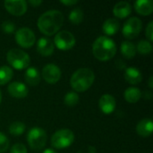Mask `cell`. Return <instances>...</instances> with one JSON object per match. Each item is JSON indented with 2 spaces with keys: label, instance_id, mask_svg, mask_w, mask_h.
<instances>
[{
  "label": "cell",
  "instance_id": "1",
  "mask_svg": "<svg viewBox=\"0 0 153 153\" xmlns=\"http://www.w3.org/2000/svg\"><path fill=\"white\" fill-rule=\"evenodd\" d=\"M63 22L64 15L60 11L48 10L39 16L37 25L43 34L51 36L59 30L63 25Z\"/></svg>",
  "mask_w": 153,
  "mask_h": 153
},
{
  "label": "cell",
  "instance_id": "2",
  "mask_svg": "<svg viewBox=\"0 0 153 153\" xmlns=\"http://www.w3.org/2000/svg\"><path fill=\"white\" fill-rule=\"evenodd\" d=\"M93 56L100 61H108L117 53L115 41L108 36H100L92 44Z\"/></svg>",
  "mask_w": 153,
  "mask_h": 153
},
{
  "label": "cell",
  "instance_id": "3",
  "mask_svg": "<svg viewBox=\"0 0 153 153\" xmlns=\"http://www.w3.org/2000/svg\"><path fill=\"white\" fill-rule=\"evenodd\" d=\"M95 74L90 68H80L75 71L70 80L72 88L77 92L87 91L94 82Z\"/></svg>",
  "mask_w": 153,
  "mask_h": 153
},
{
  "label": "cell",
  "instance_id": "4",
  "mask_svg": "<svg viewBox=\"0 0 153 153\" xmlns=\"http://www.w3.org/2000/svg\"><path fill=\"white\" fill-rule=\"evenodd\" d=\"M7 62L15 69L22 70L30 65V56L20 48H12L7 52L6 55Z\"/></svg>",
  "mask_w": 153,
  "mask_h": 153
},
{
  "label": "cell",
  "instance_id": "5",
  "mask_svg": "<svg viewBox=\"0 0 153 153\" xmlns=\"http://www.w3.org/2000/svg\"><path fill=\"white\" fill-rule=\"evenodd\" d=\"M29 146L34 151H40L44 148L47 142V133L41 127L31 128L27 134Z\"/></svg>",
  "mask_w": 153,
  "mask_h": 153
},
{
  "label": "cell",
  "instance_id": "6",
  "mask_svg": "<svg viewBox=\"0 0 153 153\" xmlns=\"http://www.w3.org/2000/svg\"><path fill=\"white\" fill-rule=\"evenodd\" d=\"M74 134L69 129H61L56 131L51 136V145L56 149H65L73 144Z\"/></svg>",
  "mask_w": 153,
  "mask_h": 153
},
{
  "label": "cell",
  "instance_id": "7",
  "mask_svg": "<svg viewBox=\"0 0 153 153\" xmlns=\"http://www.w3.org/2000/svg\"><path fill=\"white\" fill-rule=\"evenodd\" d=\"M54 43L58 49L65 51L74 48L75 45V38L72 32L68 30H61L56 34Z\"/></svg>",
  "mask_w": 153,
  "mask_h": 153
},
{
  "label": "cell",
  "instance_id": "8",
  "mask_svg": "<svg viewBox=\"0 0 153 153\" xmlns=\"http://www.w3.org/2000/svg\"><path fill=\"white\" fill-rule=\"evenodd\" d=\"M143 29V22L138 17L129 18L124 24L122 29L123 35L129 39L136 38Z\"/></svg>",
  "mask_w": 153,
  "mask_h": 153
},
{
  "label": "cell",
  "instance_id": "9",
  "mask_svg": "<svg viewBox=\"0 0 153 153\" xmlns=\"http://www.w3.org/2000/svg\"><path fill=\"white\" fill-rule=\"evenodd\" d=\"M15 41L17 44L24 48H29L32 47L36 41V37L34 32L27 28L22 27L17 30L15 32Z\"/></svg>",
  "mask_w": 153,
  "mask_h": 153
},
{
  "label": "cell",
  "instance_id": "10",
  "mask_svg": "<svg viewBox=\"0 0 153 153\" xmlns=\"http://www.w3.org/2000/svg\"><path fill=\"white\" fill-rule=\"evenodd\" d=\"M41 74L43 79L50 84H54L57 82L61 78V70L55 64L46 65L43 67Z\"/></svg>",
  "mask_w": 153,
  "mask_h": 153
},
{
  "label": "cell",
  "instance_id": "11",
  "mask_svg": "<svg viewBox=\"0 0 153 153\" xmlns=\"http://www.w3.org/2000/svg\"><path fill=\"white\" fill-rule=\"evenodd\" d=\"M5 9L13 15L22 16L27 11V2L24 0H6L4 3Z\"/></svg>",
  "mask_w": 153,
  "mask_h": 153
},
{
  "label": "cell",
  "instance_id": "12",
  "mask_svg": "<svg viewBox=\"0 0 153 153\" xmlns=\"http://www.w3.org/2000/svg\"><path fill=\"white\" fill-rule=\"evenodd\" d=\"M7 91H8V93L12 97L17 98V99L25 98L28 95V92H29V90H28L27 86L24 83L21 82H11L7 87Z\"/></svg>",
  "mask_w": 153,
  "mask_h": 153
},
{
  "label": "cell",
  "instance_id": "13",
  "mask_svg": "<svg viewBox=\"0 0 153 153\" xmlns=\"http://www.w3.org/2000/svg\"><path fill=\"white\" fill-rule=\"evenodd\" d=\"M116 105H117L116 100L110 94L102 95L99 101V106H100V110L106 115L111 114L115 110Z\"/></svg>",
  "mask_w": 153,
  "mask_h": 153
},
{
  "label": "cell",
  "instance_id": "14",
  "mask_svg": "<svg viewBox=\"0 0 153 153\" xmlns=\"http://www.w3.org/2000/svg\"><path fill=\"white\" fill-rule=\"evenodd\" d=\"M37 51L44 56H48L54 52V43L48 38H40L37 42Z\"/></svg>",
  "mask_w": 153,
  "mask_h": 153
},
{
  "label": "cell",
  "instance_id": "15",
  "mask_svg": "<svg viewBox=\"0 0 153 153\" xmlns=\"http://www.w3.org/2000/svg\"><path fill=\"white\" fill-rule=\"evenodd\" d=\"M125 80L133 85H136L140 83L143 80V74L141 71L135 67H128L126 69L124 74Z\"/></svg>",
  "mask_w": 153,
  "mask_h": 153
},
{
  "label": "cell",
  "instance_id": "16",
  "mask_svg": "<svg viewBox=\"0 0 153 153\" xmlns=\"http://www.w3.org/2000/svg\"><path fill=\"white\" fill-rule=\"evenodd\" d=\"M153 123L152 119H142L136 126V132L142 137H149L152 134Z\"/></svg>",
  "mask_w": 153,
  "mask_h": 153
},
{
  "label": "cell",
  "instance_id": "17",
  "mask_svg": "<svg viewBox=\"0 0 153 153\" xmlns=\"http://www.w3.org/2000/svg\"><path fill=\"white\" fill-rule=\"evenodd\" d=\"M131 12H132V6L126 1L118 2L117 4H115V6L113 8L114 15L120 19H124V18L127 17L131 13Z\"/></svg>",
  "mask_w": 153,
  "mask_h": 153
},
{
  "label": "cell",
  "instance_id": "18",
  "mask_svg": "<svg viewBox=\"0 0 153 153\" xmlns=\"http://www.w3.org/2000/svg\"><path fill=\"white\" fill-rule=\"evenodd\" d=\"M134 8L141 15H150L153 11V2L152 0H137L134 3Z\"/></svg>",
  "mask_w": 153,
  "mask_h": 153
},
{
  "label": "cell",
  "instance_id": "19",
  "mask_svg": "<svg viewBox=\"0 0 153 153\" xmlns=\"http://www.w3.org/2000/svg\"><path fill=\"white\" fill-rule=\"evenodd\" d=\"M119 28H120L119 22L117 19H113V18L107 19L102 25V30L106 35L108 36L115 35L118 31Z\"/></svg>",
  "mask_w": 153,
  "mask_h": 153
},
{
  "label": "cell",
  "instance_id": "20",
  "mask_svg": "<svg viewBox=\"0 0 153 153\" xmlns=\"http://www.w3.org/2000/svg\"><path fill=\"white\" fill-rule=\"evenodd\" d=\"M25 81L27 82L28 84L30 86H36L40 82V75L37 68L35 67H29L24 74Z\"/></svg>",
  "mask_w": 153,
  "mask_h": 153
},
{
  "label": "cell",
  "instance_id": "21",
  "mask_svg": "<svg viewBox=\"0 0 153 153\" xmlns=\"http://www.w3.org/2000/svg\"><path fill=\"white\" fill-rule=\"evenodd\" d=\"M143 93L140 89L136 87H130L125 91L124 97L125 100L129 103H136L140 100Z\"/></svg>",
  "mask_w": 153,
  "mask_h": 153
},
{
  "label": "cell",
  "instance_id": "22",
  "mask_svg": "<svg viewBox=\"0 0 153 153\" xmlns=\"http://www.w3.org/2000/svg\"><path fill=\"white\" fill-rule=\"evenodd\" d=\"M120 49H121L122 55L127 59H131V58L134 57L136 55V52H137L135 45L130 41H123L121 44Z\"/></svg>",
  "mask_w": 153,
  "mask_h": 153
},
{
  "label": "cell",
  "instance_id": "23",
  "mask_svg": "<svg viewBox=\"0 0 153 153\" xmlns=\"http://www.w3.org/2000/svg\"><path fill=\"white\" fill-rule=\"evenodd\" d=\"M13 72L12 68L7 65H3L0 67V85L6 84L13 78Z\"/></svg>",
  "mask_w": 153,
  "mask_h": 153
},
{
  "label": "cell",
  "instance_id": "24",
  "mask_svg": "<svg viewBox=\"0 0 153 153\" xmlns=\"http://www.w3.org/2000/svg\"><path fill=\"white\" fill-rule=\"evenodd\" d=\"M25 128H26V126L22 122L15 121V122H13L10 125L9 133L13 136H19V135H22L24 133Z\"/></svg>",
  "mask_w": 153,
  "mask_h": 153
},
{
  "label": "cell",
  "instance_id": "25",
  "mask_svg": "<svg viewBox=\"0 0 153 153\" xmlns=\"http://www.w3.org/2000/svg\"><path fill=\"white\" fill-rule=\"evenodd\" d=\"M136 51L143 55H147L150 54L152 51V42L146 39H142L138 42L137 47H136Z\"/></svg>",
  "mask_w": 153,
  "mask_h": 153
},
{
  "label": "cell",
  "instance_id": "26",
  "mask_svg": "<svg viewBox=\"0 0 153 153\" xmlns=\"http://www.w3.org/2000/svg\"><path fill=\"white\" fill-rule=\"evenodd\" d=\"M69 20L74 24H80L83 20V12L80 8H74L69 14Z\"/></svg>",
  "mask_w": 153,
  "mask_h": 153
},
{
  "label": "cell",
  "instance_id": "27",
  "mask_svg": "<svg viewBox=\"0 0 153 153\" xmlns=\"http://www.w3.org/2000/svg\"><path fill=\"white\" fill-rule=\"evenodd\" d=\"M65 104L68 107H74L79 102V95L75 91H69L64 99Z\"/></svg>",
  "mask_w": 153,
  "mask_h": 153
},
{
  "label": "cell",
  "instance_id": "28",
  "mask_svg": "<svg viewBox=\"0 0 153 153\" xmlns=\"http://www.w3.org/2000/svg\"><path fill=\"white\" fill-rule=\"evenodd\" d=\"M9 140L5 134L0 132V153L5 152L9 148Z\"/></svg>",
  "mask_w": 153,
  "mask_h": 153
},
{
  "label": "cell",
  "instance_id": "29",
  "mask_svg": "<svg viewBox=\"0 0 153 153\" xmlns=\"http://www.w3.org/2000/svg\"><path fill=\"white\" fill-rule=\"evenodd\" d=\"M2 30L5 32V33H13L15 30V26L14 23L11 21H4L2 24H1Z\"/></svg>",
  "mask_w": 153,
  "mask_h": 153
},
{
  "label": "cell",
  "instance_id": "30",
  "mask_svg": "<svg viewBox=\"0 0 153 153\" xmlns=\"http://www.w3.org/2000/svg\"><path fill=\"white\" fill-rule=\"evenodd\" d=\"M10 153H27V148L22 143H15L12 146Z\"/></svg>",
  "mask_w": 153,
  "mask_h": 153
},
{
  "label": "cell",
  "instance_id": "31",
  "mask_svg": "<svg viewBox=\"0 0 153 153\" xmlns=\"http://www.w3.org/2000/svg\"><path fill=\"white\" fill-rule=\"evenodd\" d=\"M145 34H146V37L148 39V40L150 42H152L153 40V22H150L147 25V28H146V30H145Z\"/></svg>",
  "mask_w": 153,
  "mask_h": 153
},
{
  "label": "cell",
  "instance_id": "32",
  "mask_svg": "<svg viewBox=\"0 0 153 153\" xmlns=\"http://www.w3.org/2000/svg\"><path fill=\"white\" fill-rule=\"evenodd\" d=\"M60 2L65 5H74V4L78 3L77 0H61Z\"/></svg>",
  "mask_w": 153,
  "mask_h": 153
},
{
  "label": "cell",
  "instance_id": "33",
  "mask_svg": "<svg viewBox=\"0 0 153 153\" xmlns=\"http://www.w3.org/2000/svg\"><path fill=\"white\" fill-rule=\"evenodd\" d=\"M29 4H31L32 6L36 7V6L41 4H42V1H41V0H30V1H29Z\"/></svg>",
  "mask_w": 153,
  "mask_h": 153
},
{
  "label": "cell",
  "instance_id": "34",
  "mask_svg": "<svg viewBox=\"0 0 153 153\" xmlns=\"http://www.w3.org/2000/svg\"><path fill=\"white\" fill-rule=\"evenodd\" d=\"M143 97H144V99H146V100H151L152 97V94L151 91H146L143 92Z\"/></svg>",
  "mask_w": 153,
  "mask_h": 153
},
{
  "label": "cell",
  "instance_id": "35",
  "mask_svg": "<svg viewBox=\"0 0 153 153\" xmlns=\"http://www.w3.org/2000/svg\"><path fill=\"white\" fill-rule=\"evenodd\" d=\"M89 151V153H96L97 152V150H96V148L95 147H93V146H90L89 147V149H88Z\"/></svg>",
  "mask_w": 153,
  "mask_h": 153
},
{
  "label": "cell",
  "instance_id": "36",
  "mask_svg": "<svg viewBox=\"0 0 153 153\" xmlns=\"http://www.w3.org/2000/svg\"><path fill=\"white\" fill-rule=\"evenodd\" d=\"M152 81H153V77L152 76H151V77H150V79H149V87H150L151 89H152L153 88Z\"/></svg>",
  "mask_w": 153,
  "mask_h": 153
},
{
  "label": "cell",
  "instance_id": "37",
  "mask_svg": "<svg viewBox=\"0 0 153 153\" xmlns=\"http://www.w3.org/2000/svg\"><path fill=\"white\" fill-rule=\"evenodd\" d=\"M43 153H56L55 151H53L52 149H47V150H45Z\"/></svg>",
  "mask_w": 153,
  "mask_h": 153
},
{
  "label": "cell",
  "instance_id": "38",
  "mask_svg": "<svg viewBox=\"0 0 153 153\" xmlns=\"http://www.w3.org/2000/svg\"><path fill=\"white\" fill-rule=\"evenodd\" d=\"M1 100H2V94H1V91H0V103H1Z\"/></svg>",
  "mask_w": 153,
  "mask_h": 153
}]
</instances>
